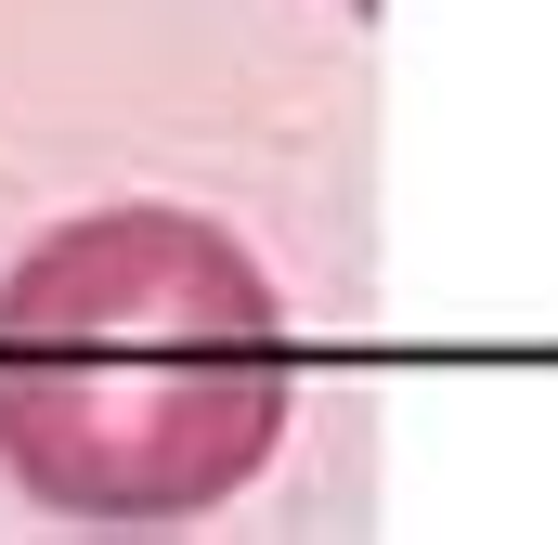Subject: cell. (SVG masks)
Returning <instances> with one entry per match:
<instances>
[{"mask_svg": "<svg viewBox=\"0 0 558 545\" xmlns=\"http://www.w3.org/2000/svg\"><path fill=\"white\" fill-rule=\"evenodd\" d=\"M299 415L260 261L195 208H92L0 272V468L92 533L234 507Z\"/></svg>", "mask_w": 558, "mask_h": 545, "instance_id": "1", "label": "cell"}]
</instances>
